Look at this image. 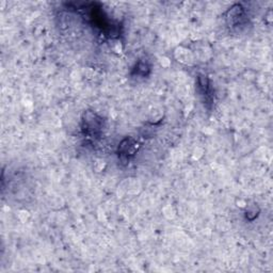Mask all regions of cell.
<instances>
[{"label": "cell", "instance_id": "6da1fadb", "mask_svg": "<svg viewBox=\"0 0 273 273\" xmlns=\"http://www.w3.org/2000/svg\"><path fill=\"white\" fill-rule=\"evenodd\" d=\"M82 130L90 138H96L103 130V120L94 112L88 111L82 117Z\"/></svg>", "mask_w": 273, "mask_h": 273}, {"label": "cell", "instance_id": "7a4b0ae2", "mask_svg": "<svg viewBox=\"0 0 273 273\" xmlns=\"http://www.w3.org/2000/svg\"><path fill=\"white\" fill-rule=\"evenodd\" d=\"M245 17H246V15H245L243 8H241V5L237 4L228 11L227 21H228L229 27H238L239 25L241 26L243 23Z\"/></svg>", "mask_w": 273, "mask_h": 273}, {"label": "cell", "instance_id": "3957f363", "mask_svg": "<svg viewBox=\"0 0 273 273\" xmlns=\"http://www.w3.org/2000/svg\"><path fill=\"white\" fill-rule=\"evenodd\" d=\"M198 85L200 88L201 95L204 97L206 103H211L213 98L212 88L210 86V81L206 76H200L198 80Z\"/></svg>", "mask_w": 273, "mask_h": 273}, {"label": "cell", "instance_id": "277c9868", "mask_svg": "<svg viewBox=\"0 0 273 273\" xmlns=\"http://www.w3.org/2000/svg\"><path fill=\"white\" fill-rule=\"evenodd\" d=\"M139 146L140 145L136 143V141H135L133 139H125L121 143L120 148H118V151H120V155L122 157L128 158L130 156L135 155L136 152L138 151Z\"/></svg>", "mask_w": 273, "mask_h": 273}]
</instances>
